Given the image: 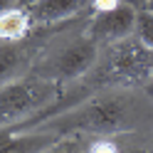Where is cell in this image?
<instances>
[{
  "label": "cell",
  "instance_id": "cell-14",
  "mask_svg": "<svg viewBox=\"0 0 153 153\" xmlns=\"http://www.w3.org/2000/svg\"><path fill=\"white\" fill-rule=\"evenodd\" d=\"M20 5V0H0V13H5V10H13V7Z\"/></svg>",
  "mask_w": 153,
  "mask_h": 153
},
{
  "label": "cell",
  "instance_id": "cell-2",
  "mask_svg": "<svg viewBox=\"0 0 153 153\" xmlns=\"http://www.w3.org/2000/svg\"><path fill=\"white\" fill-rule=\"evenodd\" d=\"M57 99H59V82L37 76L35 72L30 76H17L7 84H0V128L20 126L35 119Z\"/></svg>",
  "mask_w": 153,
  "mask_h": 153
},
{
  "label": "cell",
  "instance_id": "cell-12",
  "mask_svg": "<svg viewBox=\"0 0 153 153\" xmlns=\"http://www.w3.org/2000/svg\"><path fill=\"white\" fill-rule=\"evenodd\" d=\"M87 153H119V151H116V146L111 141H94Z\"/></svg>",
  "mask_w": 153,
  "mask_h": 153
},
{
  "label": "cell",
  "instance_id": "cell-10",
  "mask_svg": "<svg viewBox=\"0 0 153 153\" xmlns=\"http://www.w3.org/2000/svg\"><path fill=\"white\" fill-rule=\"evenodd\" d=\"M136 35H138V42L153 52V13L151 10L138 15V20H136Z\"/></svg>",
  "mask_w": 153,
  "mask_h": 153
},
{
  "label": "cell",
  "instance_id": "cell-3",
  "mask_svg": "<svg viewBox=\"0 0 153 153\" xmlns=\"http://www.w3.org/2000/svg\"><path fill=\"white\" fill-rule=\"evenodd\" d=\"M97 57H99V45L89 35H84V37H74V40L64 42L62 47H57L32 72L37 76L64 84V82H74L79 76H84L97 64Z\"/></svg>",
  "mask_w": 153,
  "mask_h": 153
},
{
  "label": "cell",
  "instance_id": "cell-1",
  "mask_svg": "<svg viewBox=\"0 0 153 153\" xmlns=\"http://www.w3.org/2000/svg\"><path fill=\"white\" fill-rule=\"evenodd\" d=\"M131 126H133V101L126 94L111 91V94H101V97L84 101L72 111L57 114L50 123H37L32 128H47L59 133V136H67L72 131L121 133V131H128Z\"/></svg>",
  "mask_w": 153,
  "mask_h": 153
},
{
  "label": "cell",
  "instance_id": "cell-13",
  "mask_svg": "<svg viewBox=\"0 0 153 153\" xmlns=\"http://www.w3.org/2000/svg\"><path fill=\"white\" fill-rule=\"evenodd\" d=\"M119 0H91V7L94 13H104V10H111V7H116Z\"/></svg>",
  "mask_w": 153,
  "mask_h": 153
},
{
  "label": "cell",
  "instance_id": "cell-15",
  "mask_svg": "<svg viewBox=\"0 0 153 153\" xmlns=\"http://www.w3.org/2000/svg\"><path fill=\"white\" fill-rule=\"evenodd\" d=\"M128 153H151V151H143V148H133V151H128Z\"/></svg>",
  "mask_w": 153,
  "mask_h": 153
},
{
  "label": "cell",
  "instance_id": "cell-5",
  "mask_svg": "<svg viewBox=\"0 0 153 153\" xmlns=\"http://www.w3.org/2000/svg\"><path fill=\"white\" fill-rule=\"evenodd\" d=\"M111 74L126 82H143L153 76V52L141 42H116L111 50Z\"/></svg>",
  "mask_w": 153,
  "mask_h": 153
},
{
  "label": "cell",
  "instance_id": "cell-4",
  "mask_svg": "<svg viewBox=\"0 0 153 153\" xmlns=\"http://www.w3.org/2000/svg\"><path fill=\"white\" fill-rule=\"evenodd\" d=\"M136 20H138V13L131 5L119 3L111 10H104V13L94 15L87 35L97 45H116V42L128 40L136 32Z\"/></svg>",
  "mask_w": 153,
  "mask_h": 153
},
{
  "label": "cell",
  "instance_id": "cell-11",
  "mask_svg": "<svg viewBox=\"0 0 153 153\" xmlns=\"http://www.w3.org/2000/svg\"><path fill=\"white\" fill-rule=\"evenodd\" d=\"M42 153H87V151L82 148V143H79V141H72V138L62 136L59 141L54 143V146H50V148L42 151Z\"/></svg>",
  "mask_w": 153,
  "mask_h": 153
},
{
  "label": "cell",
  "instance_id": "cell-6",
  "mask_svg": "<svg viewBox=\"0 0 153 153\" xmlns=\"http://www.w3.org/2000/svg\"><path fill=\"white\" fill-rule=\"evenodd\" d=\"M62 136L47 128H15L5 126L0 128V153H42L50 146H54Z\"/></svg>",
  "mask_w": 153,
  "mask_h": 153
},
{
  "label": "cell",
  "instance_id": "cell-8",
  "mask_svg": "<svg viewBox=\"0 0 153 153\" xmlns=\"http://www.w3.org/2000/svg\"><path fill=\"white\" fill-rule=\"evenodd\" d=\"M20 42H5L0 40V84H7L22 76L30 64V47Z\"/></svg>",
  "mask_w": 153,
  "mask_h": 153
},
{
  "label": "cell",
  "instance_id": "cell-9",
  "mask_svg": "<svg viewBox=\"0 0 153 153\" xmlns=\"http://www.w3.org/2000/svg\"><path fill=\"white\" fill-rule=\"evenodd\" d=\"M30 30H32V20L25 7H13V10L0 13V40L20 42V40H27Z\"/></svg>",
  "mask_w": 153,
  "mask_h": 153
},
{
  "label": "cell",
  "instance_id": "cell-7",
  "mask_svg": "<svg viewBox=\"0 0 153 153\" xmlns=\"http://www.w3.org/2000/svg\"><path fill=\"white\" fill-rule=\"evenodd\" d=\"M87 5H91V0H32V3H25L22 7L30 15L32 27L35 25L45 27L79 15Z\"/></svg>",
  "mask_w": 153,
  "mask_h": 153
}]
</instances>
